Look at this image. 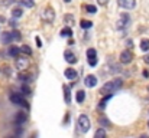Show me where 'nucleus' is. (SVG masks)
Returning <instances> with one entry per match:
<instances>
[{
    "instance_id": "1",
    "label": "nucleus",
    "mask_w": 149,
    "mask_h": 138,
    "mask_svg": "<svg viewBox=\"0 0 149 138\" xmlns=\"http://www.w3.org/2000/svg\"><path fill=\"white\" fill-rule=\"evenodd\" d=\"M122 85H123V81H122L120 78H116V79H113V81H109L107 83H104V85L101 86L100 92H101V95L113 94V92H116V91H119V89L122 88Z\"/></svg>"
},
{
    "instance_id": "2",
    "label": "nucleus",
    "mask_w": 149,
    "mask_h": 138,
    "mask_svg": "<svg viewBox=\"0 0 149 138\" xmlns=\"http://www.w3.org/2000/svg\"><path fill=\"white\" fill-rule=\"evenodd\" d=\"M78 127H80V131L81 132H87L90 129V120L87 115H80L78 118Z\"/></svg>"
},
{
    "instance_id": "3",
    "label": "nucleus",
    "mask_w": 149,
    "mask_h": 138,
    "mask_svg": "<svg viewBox=\"0 0 149 138\" xmlns=\"http://www.w3.org/2000/svg\"><path fill=\"white\" fill-rule=\"evenodd\" d=\"M41 17H42V20L47 22V23H52L55 20V12L51 7H47L44 12L41 13Z\"/></svg>"
},
{
    "instance_id": "4",
    "label": "nucleus",
    "mask_w": 149,
    "mask_h": 138,
    "mask_svg": "<svg viewBox=\"0 0 149 138\" xmlns=\"http://www.w3.org/2000/svg\"><path fill=\"white\" fill-rule=\"evenodd\" d=\"M117 5H119L122 9L132 10V9H135V6H136V0H117Z\"/></svg>"
},
{
    "instance_id": "5",
    "label": "nucleus",
    "mask_w": 149,
    "mask_h": 138,
    "mask_svg": "<svg viewBox=\"0 0 149 138\" xmlns=\"http://www.w3.org/2000/svg\"><path fill=\"white\" fill-rule=\"evenodd\" d=\"M10 101L15 104V105H22V106H25V108H28V102L20 97V95H17V94H12L10 95Z\"/></svg>"
},
{
    "instance_id": "6",
    "label": "nucleus",
    "mask_w": 149,
    "mask_h": 138,
    "mask_svg": "<svg viewBox=\"0 0 149 138\" xmlns=\"http://www.w3.org/2000/svg\"><path fill=\"white\" fill-rule=\"evenodd\" d=\"M28 66H29V60L26 58H17L16 59V68L19 71H25V69H28Z\"/></svg>"
},
{
    "instance_id": "7",
    "label": "nucleus",
    "mask_w": 149,
    "mask_h": 138,
    "mask_svg": "<svg viewBox=\"0 0 149 138\" xmlns=\"http://www.w3.org/2000/svg\"><path fill=\"white\" fill-rule=\"evenodd\" d=\"M132 59H133V55H132L130 51H123L120 53V62L122 63H130Z\"/></svg>"
},
{
    "instance_id": "8",
    "label": "nucleus",
    "mask_w": 149,
    "mask_h": 138,
    "mask_svg": "<svg viewBox=\"0 0 149 138\" xmlns=\"http://www.w3.org/2000/svg\"><path fill=\"white\" fill-rule=\"evenodd\" d=\"M84 83H86V86H88V88H93V86L97 85V78H96L94 75H87V76H86V81H84Z\"/></svg>"
},
{
    "instance_id": "9",
    "label": "nucleus",
    "mask_w": 149,
    "mask_h": 138,
    "mask_svg": "<svg viewBox=\"0 0 149 138\" xmlns=\"http://www.w3.org/2000/svg\"><path fill=\"white\" fill-rule=\"evenodd\" d=\"M64 56H65V60H67L68 63H75V62H77V56H75L71 51H65Z\"/></svg>"
},
{
    "instance_id": "10",
    "label": "nucleus",
    "mask_w": 149,
    "mask_h": 138,
    "mask_svg": "<svg viewBox=\"0 0 149 138\" xmlns=\"http://www.w3.org/2000/svg\"><path fill=\"white\" fill-rule=\"evenodd\" d=\"M127 23H129V16H127V14H122L120 20L117 22V28H119V29H122V28L127 26Z\"/></svg>"
},
{
    "instance_id": "11",
    "label": "nucleus",
    "mask_w": 149,
    "mask_h": 138,
    "mask_svg": "<svg viewBox=\"0 0 149 138\" xmlns=\"http://www.w3.org/2000/svg\"><path fill=\"white\" fill-rule=\"evenodd\" d=\"M26 121V114L25 112H17L16 114V118H15V122L19 125V124H23Z\"/></svg>"
},
{
    "instance_id": "12",
    "label": "nucleus",
    "mask_w": 149,
    "mask_h": 138,
    "mask_svg": "<svg viewBox=\"0 0 149 138\" xmlns=\"http://www.w3.org/2000/svg\"><path fill=\"white\" fill-rule=\"evenodd\" d=\"M65 76L68 78V79H75L77 78V72H75V69H73V68H68V69H65Z\"/></svg>"
},
{
    "instance_id": "13",
    "label": "nucleus",
    "mask_w": 149,
    "mask_h": 138,
    "mask_svg": "<svg viewBox=\"0 0 149 138\" xmlns=\"http://www.w3.org/2000/svg\"><path fill=\"white\" fill-rule=\"evenodd\" d=\"M64 99H65L67 104L71 102V91H70L68 86H64Z\"/></svg>"
},
{
    "instance_id": "14",
    "label": "nucleus",
    "mask_w": 149,
    "mask_h": 138,
    "mask_svg": "<svg viewBox=\"0 0 149 138\" xmlns=\"http://www.w3.org/2000/svg\"><path fill=\"white\" fill-rule=\"evenodd\" d=\"M12 40H13L12 32H5V33L2 35V42H3V43H10Z\"/></svg>"
},
{
    "instance_id": "15",
    "label": "nucleus",
    "mask_w": 149,
    "mask_h": 138,
    "mask_svg": "<svg viewBox=\"0 0 149 138\" xmlns=\"http://www.w3.org/2000/svg\"><path fill=\"white\" fill-rule=\"evenodd\" d=\"M20 53V48H16V46H10L9 48V55L13 56V58H17Z\"/></svg>"
},
{
    "instance_id": "16",
    "label": "nucleus",
    "mask_w": 149,
    "mask_h": 138,
    "mask_svg": "<svg viewBox=\"0 0 149 138\" xmlns=\"http://www.w3.org/2000/svg\"><path fill=\"white\" fill-rule=\"evenodd\" d=\"M75 99H77V102H78V104H81L84 99H86V92L80 89V91L77 92V95H75Z\"/></svg>"
},
{
    "instance_id": "17",
    "label": "nucleus",
    "mask_w": 149,
    "mask_h": 138,
    "mask_svg": "<svg viewBox=\"0 0 149 138\" xmlns=\"http://www.w3.org/2000/svg\"><path fill=\"white\" fill-rule=\"evenodd\" d=\"M98 124L101 125V127H106V128H109L110 127V121L106 118V117H101V118H98Z\"/></svg>"
},
{
    "instance_id": "18",
    "label": "nucleus",
    "mask_w": 149,
    "mask_h": 138,
    "mask_svg": "<svg viewBox=\"0 0 149 138\" xmlns=\"http://www.w3.org/2000/svg\"><path fill=\"white\" fill-rule=\"evenodd\" d=\"M112 97H113V94H107V95H106V97H104V99H103V101H100V105H98V108L104 109V108H106V102H107V101H109Z\"/></svg>"
},
{
    "instance_id": "19",
    "label": "nucleus",
    "mask_w": 149,
    "mask_h": 138,
    "mask_svg": "<svg viewBox=\"0 0 149 138\" xmlns=\"http://www.w3.org/2000/svg\"><path fill=\"white\" fill-rule=\"evenodd\" d=\"M140 49L142 51H149V39H142L140 40Z\"/></svg>"
},
{
    "instance_id": "20",
    "label": "nucleus",
    "mask_w": 149,
    "mask_h": 138,
    "mask_svg": "<svg viewBox=\"0 0 149 138\" xmlns=\"http://www.w3.org/2000/svg\"><path fill=\"white\" fill-rule=\"evenodd\" d=\"M71 35H73V32H71L70 28H64V29L61 30V36H62V37H70Z\"/></svg>"
},
{
    "instance_id": "21",
    "label": "nucleus",
    "mask_w": 149,
    "mask_h": 138,
    "mask_svg": "<svg viewBox=\"0 0 149 138\" xmlns=\"http://www.w3.org/2000/svg\"><path fill=\"white\" fill-rule=\"evenodd\" d=\"M81 28L82 29H90L91 26H93V22H90V20H81Z\"/></svg>"
},
{
    "instance_id": "22",
    "label": "nucleus",
    "mask_w": 149,
    "mask_h": 138,
    "mask_svg": "<svg viewBox=\"0 0 149 138\" xmlns=\"http://www.w3.org/2000/svg\"><path fill=\"white\" fill-rule=\"evenodd\" d=\"M20 52H23V53H25V55H28V56H29V55H32V49L29 48L28 45H23V46H20Z\"/></svg>"
},
{
    "instance_id": "23",
    "label": "nucleus",
    "mask_w": 149,
    "mask_h": 138,
    "mask_svg": "<svg viewBox=\"0 0 149 138\" xmlns=\"http://www.w3.org/2000/svg\"><path fill=\"white\" fill-rule=\"evenodd\" d=\"M22 14H23V10L20 9V7H16V9L12 10V16H13V17H20Z\"/></svg>"
},
{
    "instance_id": "24",
    "label": "nucleus",
    "mask_w": 149,
    "mask_h": 138,
    "mask_svg": "<svg viewBox=\"0 0 149 138\" xmlns=\"http://www.w3.org/2000/svg\"><path fill=\"white\" fill-rule=\"evenodd\" d=\"M20 3H22L23 6H26V7H33L35 6V2H33V0H20Z\"/></svg>"
},
{
    "instance_id": "25",
    "label": "nucleus",
    "mask_w": 149,
    "mask_h": 138,
    "mask_svg": "<svg viewBox=\"0 0 149 138\" xmlns=\"http://www.w3.org/2000/svg\"><path fill=\"white\" fill-rule=\"evenodd\" d=\"M94 137H96V138H103V137H106V131L100 128V129H97V131H96Z\"/></svg>"
},
{
    "instance_id": "26",
    "label": "nucleus",
    "mask_w": 149,
    "mask_h": 138,
    "mask_svg": "<svg viewBox=\"0 0 149 138\" xmlns=\"http://www.w3.org/2000/svg\"><path fill=\"white\" fill-rule=\"evenodd\" d=\"M12 3H15V0H3V2H0V6L6 7V6H10Z\"/></svg>"
},
{
    "instance_id": "27",
    "label": "nucleus",
    "mask_w": 149,
    "mask_h": 138,
    "mask_svg": "<svg viewBox=\"0 0 149 138\" xmlns=\"http://www.w3.org/2000/svg\"><path fill=\"white\" fill-rule=\"evenodd\" d=\"M22 94H23V95H29V94H31V89H29L28 85H23V86H22Z\"/></svg>"
},
{
    "instance_id": "28",
    "label": "nucleus",
    "mask_w": 149,
    "mask_h": 138,
    "mask_svg": "<svg viewBox=\"0 0 149 138\" xmlns=\"http://www.w3.org/2000/svg\"><path fill=\"white\" fill-rule=\"evenodd\" d=\"M19 81H22V82H28L29 81V76L25 75V74H19Z\"/></svg>"
},
{
    "instance_id": "29",
    "label": "nucleus",
    "mask_w": 149,
    "mask_h": 138,
    "mask_svg": "<svg viewBox=\"0 0 149 138\" xmlns=\"http://www.w3.org/2000/svg\"><path fill=\"white\" fill-rule=\"evenodd\" d=\"M86 9H87V12H88V13H96V12H97L96 6H93V5H88Z\"/></svg>"
},
{
    "instance_id": "30",
    "label": "nucleus",
    "mask_w": 149,
    "mask_h": 138,
    "mask_svg": "<svg viewBox=\"0 0 149 138\" xmlns=\"http://www.w3.org/2000/svg\"><path fill=\"white\" fill-rule=\"evenodd\" d=\"M12 37H13V40H19L20 39V33L17 30H13L12 32Z\"/></svg>"
},
{
    "instance_id": "31",
    "label": "nucleus",
    "mask_w": 149,
    "mask_h": 138,
    "mask_svg": "<svg viewBox=\"0 0 149 138\" xmlns=\"http://www.w3.org/2000/svg\"><path fill=\"white\" fill-rule=\"evenodd\" d=\"M96 55H97V53H96L94 49H88V51H87V58H94Z\"/></svg>"
},
{
    "instance_id": "32",
    "label": "nucleus",
    "mask_w": 149,
    "mask_h": 138,
    "mask_svg": "<svg viewBox=\"0 0 149 138\" xmlns=\"http://www.w3.org/2000/svg\"><path fill=\"white\" fill-rule=\"evenodd\" d=\"M88 63L91 65V66H96L97 65V58L94 56V58H88Z\"/></svg>"
},
{
    "instance_id": "33",
    "label": "nucleus",
    "mask_w": 149,
    "mask_h": 138,
    "mask_svg": "<svg viewBox=\"0 0 149 138\" xmlns=\"http://www.w3.org/2000/svg\"><path fill=\"white\" fill-rule=\"evenodd\" d=\"M64 20H65V22H73V20H74V17H73L71 14H68V16L64 17Z\"/></svg>"
},
{
    "instance_id": "34",
    "label": "nucleus",
    "mask_w": 149,
    "mask_h": 138,
    "mask_svg": "<svg viewBox=\"0 0 149 138\" xmlns=\"http://www.w3.org/2000/svg\"><path fill=\"white\" fill-rule=\"evenodd\" d=\"M97 2H98L100 5H107V2H109V0H97Z\"/></svg>"
},
{
    "instance_id": "35",
    "label": "nucleus",
    "mask_w": 149,
    "mask_h": 138,
    "mask_svg": "<svg viewBox=\"0 0 149 138\" xmlns=\"http://www.w3.org/2000/svg\"><path fill=\"white\" fill-rule=\"evenodd\" d=\"M35 40H36V45H38L39 48H41V46H42V42H41V39H39V37H36Z\"/></svg>"
},
{
    "instance_id": "36",
    "label": "nucleus",
    "mask_w": 149,
    "mask_h": 138,
    "mask_svg": "<svg viewBox=\"0 0 149 138\" xmlns=\"http://www.w3.org/2000/svg\"><path fill=\"white\" fill-rule=\"evenodd\" d=\"M143 60H145V62H146V63H149V53H148V55H145V56H143Z\"/></svg>"
},
{
    "instance_id": "37",
    "label": "nucleus",
    "mask_w": 149,
    "mask_h": 138,
    "mask_svg": "<svg viewBox=\"0 0 149 138\" xmlns=\"http://www.w3.org/2000/svg\"><path fill=\"white\" fill-rule=\"evenodd\" d=\"M143 76H145V78H149V72H148V71H143Z\"/></svg>"
},
{
    "instance_id": "38",
    "label": "nucleus",
    "mask_w": 149,
    "mask_h": 138,
    "mask_svg": "<svg viewBox=\"0 0 149 138\" xmlns=\"http://www.w3.org/2000/svg\"><path fill=\"white\" fill-rule=\"evenodd\" d=\"M64 2H65V3H70V2H71V0H64Z\"/></svg>"
},
{
    "instance_id": "39",
    "label": "nucleus",
    "mask_w": 149,
    "mask_h": 138,
    "mask_svg": "<svg viewBox=\"0 0 149 138\" xmlns=\"http://www.w3.org/2000/svg\"><path fill=\"white\" fill-rule=\"evenodd\" d=\"M148 91H149V86H148Z\"/></svg>"
},
{
    "instance_id": "40",
    "label": "nucleus",
    "mask_w": 149,
    "mask_h": 138,
    "mask_svg": "<svg viewBox=\"0 0 149 138\" xmlns=\"http://www.w3.org/2000/svg\"><path fill=\"white\" fill-rule=\"evenodd\" d=\"M148 127H149V122H148Z\"/></svg>"
}]
</instances>
